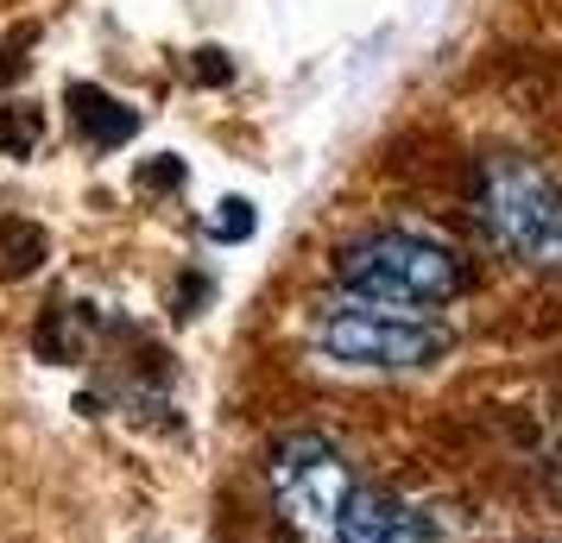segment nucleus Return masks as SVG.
I'll return each mask as SVG.
<instances>
[{"label": "nucleus", "mask_w": 562, "mask_h": 543, "mask_svg": "<svg viewBox=\"0 0 562 543\" xmlns=\"http://www.w3.org/2000/svg\"><path fill=\"white\" fill-rule=\"evenodd\" d=\"M481 222L512 259L562 272V183L543 178L537 165H518V158H493L486 165Z\"/></svg>", "instance_id": "7ed1b4c3"}, {"label": "nucleus", "mask_w": 562, "mask_h": 543, "mask_svg": "<svg viewBox=\"0 0 562 543\" xmlns=\"http://www.w3.org/2000/svg\"><path fill=\"white\" fill-rule=\"evenodd\" d=\"M335 285L348 297H373V304L436 310V304H456L468 291V259L456 247L430 240V234L373 228V234H355L335 253Z\"/></svg>", "instance_id": "f257e3e1"}, {"label": "nucleus", "mask_w": 562, "mask_h": 543, "mask_svg": "<svg viewBox=\"0 0 562 543\" xmlns=\"http://www.w3.org/2000/svg\"><path fill=\"white\" fill-rule=\"evenodd\" d=\"M329 538L335 543H442V524L411 499H392L380 487H348Z\"/></svg>", "instance_id": "39448f33"}, {"label": "nucleus", "mask_w": 562, "mask_h": 543, "mask_svg": "<svg viewBox=\"0 0 562 543\" xmlns=\"http://www.w3.org/2000/svg\"><path fill=\"white\" fill-rule=\"evenodd\" d=\"M70 114H77V127L89 133L95 146H121V139H133V127H139V114H133L127 102H114V95L89 89V82L70 89Z\"/></svg>", "instance_id": "423d86ee"}, {"label": "nucleus", "mask_w": 562, "mask_h": 543, "mask_svg": "<svg viewBox=\"0 0 562 543\" xmlns=\"http://www.w3.org/2000/svg\"><path fill=\"white\" fill-rule=\"evenodd\" d=\"M209 234H222V240H240V234H254V203L228 196V203H222V215H209Z\"/></svg>", "instance_id": "0eeeda50"}, {"label": "nucleus", "mask_w": 562, "mask_h": 543, "mask_svg": "<svg viewBox=\"0 0 562 543\" xmlns=\"http://www.w3.org/2000/svg\"><path fill=\"white\" fill-rule=\"evenodd\" d=\"M272 487H279L284 512L316 524V531H329L335 512H341V499H348V467L335 455L323 437H284L272 449Z\"/></svg>", "instance_id": "20e7f679"}, {"label": "nucleus", "mask_w": 562, "mask_h": 543, "mask_svg": "<svg viewBox=\"0 0 562 543\" xmlns=\"http://www.w3.org/2000/svg\"><path fill=\"white\" fill-rule=\"evenodd\" d=\"M310 341L335 366H367V373H411L449 354V329L430 310L405 304H373V297H335L316 310Z\"/></svg>", "instance_id": "f03ea898"}]
</instances>
